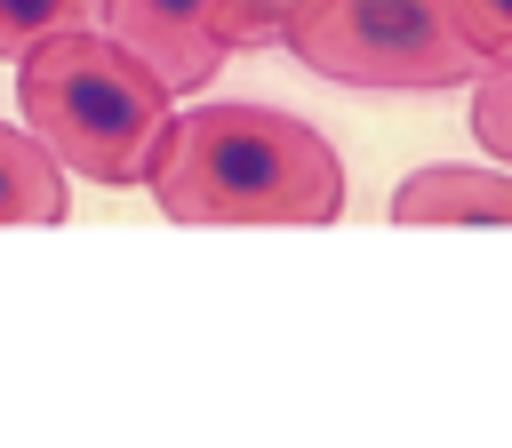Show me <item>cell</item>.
<instances>
[{"label": "cell", "mask_w": 512, "mask_h": 448, "mask_svg": "<svg viewBox=\"0 0 512 448\" xmlns=\"http://www.w3.org/2000/svg\"><path fill=\"white\" fill-rule=\"evenodd\" d=\"M16 104H24L32 144L64 176L144 184V168L168 136L176 88L144 56H128L112 32L72 24V32H48L40 48L16 56Z\"/></svg>", "instance_id": "2"}, {"label": "cell", "mask_w": 512, "mask_h": 448, "mask_svg": "<svg viewBox=\"0 0 512 448\" xmlns=\"http://www.w3.org/2000/svg\"><path fill=\"white\" fill-rule=\"evenodd\" d=\"M280 48L336 88H400V96L464 88V72L480 64L440 24L432 0H312L280 32Z\"/></svg>", "instance_id": "3"}, {"label": "cell", "mask_w": 512, "mask_h": 448, "mask_svg": "<svg viewBox=\"0 0 512 448\" xmlns=\"http://www.w3.org/2000/svg\"><path fill=\"white\" fill-rule=\"evenodd\" d=\"M392 224H512V168L432 160L392 184Z\"/></svg>", "instance_id": "5"}, {"label": "cell", "mask_w": 512, "mask_h": 448, "mask_svg": "<svg viewBox=\"0 0 512 448\" xmlns=\"http://www.w3.org/2000/svg\"><path fill=\"white\" fill-rule=\"evenodd\" d=\"M312 0H208V24L224 48H280V32L304 16Z\"/></svg>", "instance_id": "9"}, {"label": "cell", "mask_w": 512, "mask_h": 448, "mask_svg": "<svg viewBox=\"0 0 512 448\" xmlns=\"http://www.w3.org/2000/svg\"><path fill=\"white\" fill-rule=\"evenodd\" d=\"M72 24H96V0H0V64H16L24 48Z\"/></svg>", "instance_id": "8"}, {"label": "cell", "mask_w": 512, "mask_h": 448, "mask_svg": "<svg viewBox=\"0 0 512 448\" xmlns=\"http://www.w3.org/2000/svg\"><path fill=\"white\" fill-rule=\"evenodd\" d=\"M96 32H112L128 56H144L176 96L216 88V72L232 56L208 24V0H96Z\"/></svg>", "instance_id": "4"}, {"label": "cell", "mask_w": 512, "mask_h": 448, "mask_svg": "<svg viewBox=\"0 0 512 448\" xmlns=\"http://www.w3.org/2000/svg\"><path fill=\"white\" fill-rule=\"evenodd\" d=\"M472 56H512V0H432Z\"/></svg>", "instance_id": "10"}, {"label": "cell", "mask_w": 512, "mask_h": 448, "mask_svg": "<svg viewBox=\"0 0 512 448\" xmlns=\"http://www.w3.org/2000/svg\"><path fill=\"white\" fill-rule=\"evenodd\" d=\"M72 216V176L32 144V128L0 120V224H64Z\"/></svg>", "instance_id": "6"}, {"label": "cell", "mask_w": 512, "mask_h": 448, "mask_svg": "<svg viewBox=\"0 0 512 448\" xmlns=\"http://www.w3.org/2000/svg\"><path fill=\"white\" fill-rule=\"evenodd\" d=\"M472 88V136H480V160L512 168V56H480L464 72Z\"/></svg>", "instance_id": "7"}, {"label": "cell", "mask_w": 512, "mask_h": 448, "mask_svg": "<svg viewBox=\"0 0 512 448\" xmlns=\"http://www.w3.org/2000/svg\"><path fill=\"white\" fill-rule=\"evenodd\" d=\"M160 216L176 224H336L344 160L336 144L272 104H192L144 168Z\"/></svg>", "instance_id": "1"}]
</instances>
